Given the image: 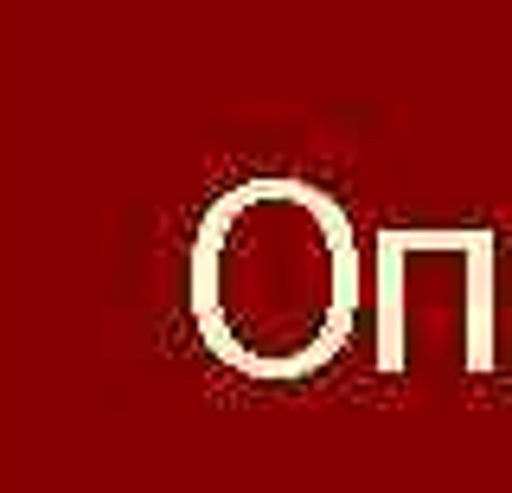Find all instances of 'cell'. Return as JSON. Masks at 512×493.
<instances>
[{
	"label": "cell",
	"instance_id": "6da1fadb",
	"mask_svg": "<svg viewBox=\"0 0 512 493\" xmlns=\"http://www.w3.org/2000/svg\"><path fill=\"white\" fill-rule=\"evenodd\" d=\"M359 295V231L346 205L301 173H250L192 225V333L250 385H308L327 372L352 346Z\"/></svg>",
	"mask_w": 512,
	"mask_h": 493
},
{
	"label": "cell",
	"instance_id": "7a4b0ae2",
	"mask_svg": "<svg viewBox=\"0 0 512 493\" xmlns=\"http://www.w3.org/2000/svg\"><path fill=\"white\" fill-rule=\"evenodd\" d=\"M410 250H448L468 269V295H461V365L474 378H487L500 365V237L487 225H461V231H410Z\"/></svg>",
	"mask_w": 512,
	"mask_h": 493
},
{
	"label": "cell",
	"instance_id": "3957f363",
	"mask_svg": "<svg viewBox=\"0 0 512 493\" xmlns=\"http://www.w3.org/2000/svg\"><path fill=\"white\" fill-rule=\"evenodd\" d=\"M404 269H410V250H404V225H384L378 231V250H372V308H378V372L397 378L410 365V289H404Z\"/></svg>",
	"mask_w": 512,
	"mask_h": 493
}]
</instances>
